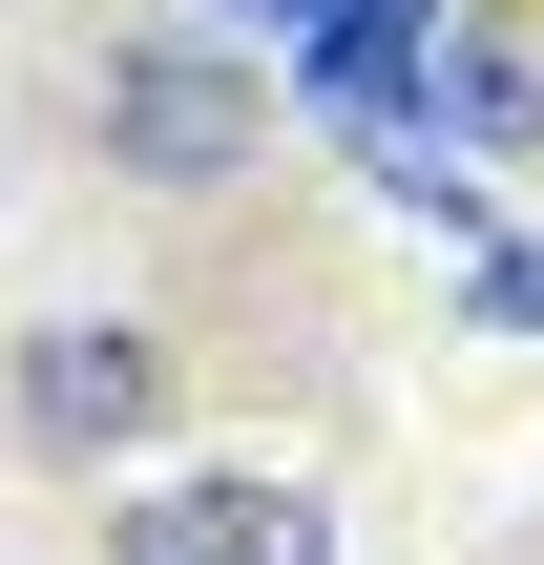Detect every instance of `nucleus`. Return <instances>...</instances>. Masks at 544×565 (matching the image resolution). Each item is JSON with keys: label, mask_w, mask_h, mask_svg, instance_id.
Segmentation results:
<instances>
[{"label": "nucleus", "mask_w": 544, "mask_h": 565, "mask_svg": "<svg viewBox=\"0 0 544 565\" xmlns=\"http://www.w3.org/2000/svg\"><path fill=\"white\" fill-rule=\"evenodd\" d=\"M126 565H335V503L273 482V461H189L126 503Z\"/></svg>", "instance_id": "obj_1"}, {"label": "nucleus", "mask_w": 544, "mask_h": 565, "mask_svg": "<svg viewBox=\"0 0 544 565\" xmlns=\"http://www.w3.org/2000/svg\"><path fill=\"white\" fill-rule=\"evenodd\" d=\"M105 126L168 168V189H210V168H252V84L210 63V42H126L105 63Z\"/></svg>", "instance_id": "obj_2"}, {"label": "nucleus", "mask_w": 544, "mask_h": 565, "mask_svg": "<svg viewBox=\"0 0 544 565\" xmlns=\"http://www.w3.org/2000/svg\"><path fill=\"white\" fill-rule=\"evenodd\" d=\"M126 419H147V335H126V315L21 335V440H126Z\"/></svg>", "instance_id": "obj_3"}, {"label": "nucleus", "mask_w": 544, "mask_h": 565, "mask_svg": "<svg viewBox=\"0 0 544 565\" xmlns=\"http://www.w3.org/2000/svg\"><path fill=\"white\" fill-rule=\"evenodd\" d=\"M356 21H461V0H231V42H294V63L356 42Z\"/></svg>", "instance_id": "obj_4"}]
</instances>
